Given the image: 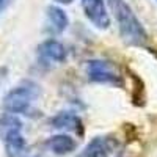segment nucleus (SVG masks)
<instances>
[{"label":"nucleus","instance_id":"f257e3e1","mask_svg":"<svg viewBox=\"0 0 157 157\" xmlns=\"http://www.w3.org/2000/svg\"><path fill=\"white\" fill-rule=\"evenodd\" d=\"M109 6L112 8L115 19L118 22V29L123 41L127 46L145 47L148 43V32L143 27V24L138 21L135 13L132 11L126 0H107Z\"/></svg>","mask_w":157,"mask_h":157},{"label":"nucleus","instance_id":"f03ea898","mask_svg":"<svg viewBox=\"0 0 157 157\" xmlns=\"http://www.w3.org/2000/svg\"><path fill=\"white\" fill-rule=\"evenodd\" d=\"M39 96V86L35 82H24L19 86L10 90L3 98L2 107L6 113H24L29 115L32 109V102Z\"/></svg>","mask_w":157,"mask_h":157},{"label":"nucleus","instance_id":"7ed1b4c3","mask_svg":"<svg viewBox=\"0 0 157 157\" xmlns=\"http://www.w3.org/2000/svg\"><path fill=\"white\" fill-rule=\"evenodd\" d=\"M86 75H88V80L94 83L124 86L123 75L107 60H90L86 63Z\"/></svg>","mask_w":157,"mask_h":157},{"label":"nucleus","instance_id":"20e7f679","mask_svg":"<svg viewBox=\"0 0 157 157\" xmlns=\"http://www.w3.org/2000/svg\"><path fill=\"white\" fill-rule=\"evenodd\" d=\"M86 19L98 29L105 30L110 27V16L105 8V0H80Z\"/></svg>","mask_w":157,"mask_h":157},{"label":"nucleus","instance_id":"39448f33","mask_svg":"<svg viewBox=\"0 0 157 157\" xmlns=\"http://www.w3.org/2000/svg\"><path fill=\"white\" fill-rule=\"evenodd\" d=\"M118 146V141L112 137H94L86 148L82 157H110Z\"/></svg>","mask_w":157,"mask_h":157},{"label":"nucleus","instance_id":"423d86ee","mask_svg":"<svg viewBox=\"0 0 157 157\" xmlns=\"http://www.w3.org/2000/svg\"><path fill=\"white\" fill-rule=\"evenodd\" d=\"M68 14L61 8L50 5L46 10V30L52 35H60L68 29Z\"/></svg>","mask_w":157,"mask_h":157},{"label":"nucleus","instance_id":"0eeeda50","mask_svg":"<svg viewBox=\"0 0 157 157\" xmlns=\"http://www.w3.org/2000/svg\"><path fill=\"white\" fill-rule=\"evenodd\" d=\"M38 54L41 58L47 60V61H55V63H61L66 60V47H64L58 39L49 38L46 41H43L38 46Z\"/></svg>","mask_w":157,"mask_h":157},{"label":"nucleus","instance_id":"6e6552de","mask_svg":"<svg viewBox=\"0 0 157 157\" xmlns=\"http://www.w3.org/2000/svg\"><path fill=\"white\" fill-rule=\"evenodd\" d=\"M50 126L55 129H64V130H74L78 135L83 134V123L75 113L72 112H60L55 116L50 118Z\"/></svg>","mask_w":157,"mask_h":157},{"label":"nucleus","instance_id":"1a4fd4ad","mask_svg":"<svg viewBox=\"0 0 157 157\" xmlns=\"http://www.w3.org/2000/svg\"><path fill=\"white\" fill-rule=\"evenodd\" d=\"M46 146L57 155H66V154H71L77 148V143L72 137L66 134H58V135L50 137L46 141Z\"/></svg>","mask_w":157,"mask_h":157},{"label":"nucleus","instance_id":"9d476101","mask_svg":"<svg viewBox=\"0 0 157 157\" xmlns=\"http://www.w3.org/2000/svg\"><path fill=\"white\" fill-rule=\"evenodd\" d=\"M5 148L10 157H19L24 149H25V138L22 135V129L17 130H11V132H6L2 135Z\"/></svg>","mask_w":157,"mask_h":157},{"label":"nucleus","instance_id":"9b49d317","mask_svg":"<svg viewBox=\"0 0 157 157\" xmlns=\"http://www.w3.org/2000/svg\"><path fill=\"white\" fill-rule=\"evenodd\" d=\"M17 129H22V121L16 115L5 112L0 116V135L11 132V130H17Z\"/></svg>","mask_w":157,"mask_h":157},{"label":"nucleus","instance_id":"f8f14e48","mask_svg":"<svg viewBox=\"0 0 157 157\" xmlns=\"http://www.w3.org/2000/svg\"><path fill=\"white\" fill-rule=\"evenodd\" d=\"M132 77V80H134V93H132V99H134V104L135 105H143V82H141V78L137 77V74H132L130 75Z\"/></svg>","mask_w":157,"mask_h":157},{"label":"nucleus","instance_id":"ddd939ff","mask_svg":"<svg viewBox=\"0 0 157 157\" xmlns=\"http://www.w3.org/2000/svg\"><path fill=\"white\" fill-rule=\"evenodd\" d=\"M11 2L13 0H0V14H2V13L11 5Z\"/></svg>","mask_w":157,"mask_h":157},{"label":"nucleus","instance_id":"4468645a","mask_svg":"<svg viewBox=\"0 0 157 157\" xmlns=\"http://www.w3.org/2000/svg\"><path fill=\"white\" fill-rule=\"evenodd\" d=\"M54 2L61 3V5H69V3H72V2H74V0H54Z\"/></svg>","mask_w":157,"mask_h":157}]
</instances>
